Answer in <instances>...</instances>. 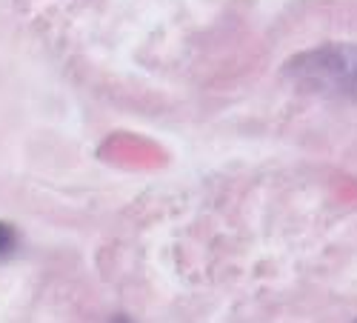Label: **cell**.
<instances>
[{
    "label": "cell",
    "mask_w": 357,
    "mask_h": 323,
    "mask_svg": "<svg viewBox=\"0 0 357 323\" xmlns=\"http://www.w3.org/2000/svg\"><path fill=\"white\" fill-rule=\"evenodd\" d=\"M297 80L317 92L357 95V46H323L289 63Z\"/></svg>",
    "instance_id": "6da1fadb"
},
{
    "label": "cell",
    "mask_w": 357,
    "mask_h": 323,
    "mask_svg": "<svg viewBox=\"0 0 357 323\" xmlns=\"http://www.w3.org/2000/svg\"><path fill=\"white\" fill-rule=\"evenodd\" d=\"M15 246V238H12V232L3 226V223H0V255H3L6 249H12Z\"/></svg>",
    "instance_id": "7a4b0ae2"
}]
</instances>
